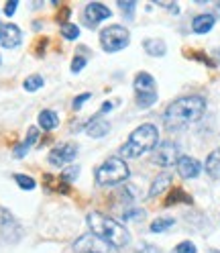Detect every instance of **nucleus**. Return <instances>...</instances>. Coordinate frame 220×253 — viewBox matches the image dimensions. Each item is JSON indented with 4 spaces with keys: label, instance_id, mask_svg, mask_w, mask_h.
I'll use <instances>...</instances> for the list:
<instances>
[{
    "label": "nucleus",
    "instance_id": "nucleus-34",
    "mask_svg": "<svg viewBox=\"0 0 220 253\" xmlns=\"http://www.w3.org/2000/svg\"><path fill=\"white\" fill-rule=\"evenodd\" d=\"M141 253H159V251H157L153 245H145L143 249H141Z\"/></svg>",
    "mask_w": 220,
    "mask_h": 253
},
{
    "label": "nucleus",
    "instance_id": "nucleus-30",
    "mask_svg": "<svg viewBox=\"0 0 220 253\" xmlns=\"http://www.w3.org/2000/svg\"><path fill=\"white\" fill-rule=\"evenodd\" d=\"M118 6L129 14V19H133V10H135V6H137L135 0H129V2H124V0H118Z\"/></svg>",
    "mask_w": 220,
    "mask_h": 253
},
{
    "label": "nucleus",
    "instance_id": "nucleus-23",
    "mask_svg": "<svg viewBox=\"0 0 220 253\" xmlns=\"http://www.w3.org/2000/svg\"><path fill=\"white\" fill-rule=\"evenodd\" d=\"M43 84H45V80L41 76H29L27 80H25V84H23V88L27 90V92H37V90H41L43 88Z\"/></svg>",
    "mask_w": 220,
    "mask_h": 253
},
{
    "label": "nucleus",
    "instance_id": "nucleus-5",
    "mask_svg": "<svg viewBox=\"0 0 220 253\" xmlns=\"http://www.w3.org/2000/svg\"><path fill=\"white\" fill-rule=\"evenodd\" d=\"M131 43V33L122 25H110L100 31V45L108 53H116Z\"/></svg>",
    "mask_w": 220,
    "mask_h": 253
},
{
    "label": "nucleus",
    "instance_id": "nucleus-9",
    "mask_svg": "<svg viewBox=\"0 0 220 253\" xmlns=\"http://www.w3.org/2000/svg\"><path fill=\"white\" fill-rule=\"evenodd\" d=\"M23 43V33L17 25L12 23H0V45L4 49H14Z\"/></svg>",
    "mask_w": 220,
    "mask_h": 253
},
{
    "label": "nucleus",
    "instance_id": "nucleus-3",
    "mask_svg": "<svg viewBox=\"0 0 220 253\" xmlns=\"http://www.w3.org/2000/svg\"><path fill=\"white\" fill-rule=\"evenodd\" d=\"M88 227H90V233L102 237V239L116 245L118 249L129 245V241H131V235H129L127 229H124L120 223H116L114 218H108L100 212H90L88 214Z\"/></svg>",
    "mask_w": 220,
    "mask_h": 253
},
{
    "label": "nucleus",
    "instance_id": "nucleus-2",
    "mask_svg": "<svg viewBox=\"0 0 220 253\" xmlns=\"http://www.w3.org/2000/svg\"><path fill=\"white\" fill-rule=\"evenodd\" d=\"M157 141H159V133H157V126L155 125H141L131 133L129 141L120 147L118 157L120 160H131V157H141L147 151H153L157 147Z\"/></svg>",
    "mask_w": 220,
    "mask_h": 253
},
{
    "label": "nucleus",
    "instance_id": "nucleus-27",
    "mask_svg": "<svg viewBox=\"0 0 220 253\" xmlns=\"http://www.w3.org/2000/svg\"><path fill=\"white\" fill-rule=\"evenodd\" d=\"M174 253H198V249H196V245H194L192 241H183V243H180V245L176 247Z\"/></svg>",
    "mask_w": 220,
    "mask_h": 253
},
{
    "label": "nucleus",
    "instance_id": "nucleus-1",
    "mask_svg": "<svg viewBox=\"0 0 220 253\" xmlns=\"http://www.w3.org/2000/svg\"><path fill=\"white\" fill-rule=\"evenodd\" d=\"M206 110V100L202 96H183L174 100L163 115V125L169 131H180L183 126L192 125L202 119Z\"/></svg>",
    "mask_w": 220,
    "mask_h": 253
},
{
    "label": "nucleus",
    "instance_id": "nucleus-4",
    "mask_svg": "<svg viewBox=\"0 0 220 253\" xmlns=\"http://www.w3.org/2000/svg\"><path fill=\"white\" fill-rule=\"evenodd\" d=\"M129 166L120 157H110L96 169V184L98 186H116L129 178Z\"/></svg>",
    "mask_w": 220,
    "mask_h": 253
},
{
    "label": "nucleus",
    "instance_id": "nucleus-31",
    "mask_svg": "<svg viewBox=\"0 0 220 253\" xmlns=\"http://www.w3.org/2000/svg\"><path fill=\"white\" fill-rule=\"evenodd\" d=\"M124 218L127 220H141V218H145V211H129V212H124Z\"/></svg>",
    "mask_w": 220,
    "mask_h": 253
},
{
    "label": "nucleus",
    "instance_id": "nucleus-35",
    "mask_svg": "<svg viewBox=\"0 0 220 253\" xmlns=\"http://www.w3.org/2000/svg\"><path fill=\"white\" fill-rule=\"evenodd\" d=\"M0 61H2V59H0Z\"/></svg>",
    "mask_w": 220,
    "mask_h": 253
},
{
    "label": "nucleus",
    "instance_id": "nucleus-7",
    "mask_svg": "<svg viewBox=\"0 0 220 253\" xmlns=\"http://www.w3.org/2000/svg\"><path fill=\"white\" fill-rule=\"evenodd\" d=\"M180 149L174 141H163L153 149V164L159 166V168H171V166H178L180 162Z\"/></svg>",
    "mask_w": 220,
    "mask_h": 253
},
{
    "label": "nucleus",
    "instance_id": "nucleus-12",
    "mask_svg": "<svg viewBox=\"0 0 220 253\" xmlns=\"http://www.w3.org/2000/svg\"><path fill=\"white\" fill-rule=\"evenodd\" d=\"M135 92L137 94H153L155 92V80L147 72H139L135 78Z\"/></svg>",
    "mask_w": 220,
    "mask_h": 253
},
{
    "label": "nucleus",
    "instance_id": "nucleus-25",
    "mask_svg": "<svg viewBox=\"0 0 220 253\" xmlns=\"http://www.w3.org/2000/svg\"><path fill=\"white\" fill-rule=\"evenodd\" d=\"M12 180L17 182L19 188H23V190H35V186H37V182L31 176H25V173H14Z\"/></svg>",
    "mask_w": 220,
    "mask_h": 253
},
{
    "label": "nucleus",
    "instance_id": "nucleus-17",
    "mask_svg": "<svg viewBox=\"0 0 220 253\" xmlns=\"http://www.w3.org/2000/svg\"><path fill=\"white\" fill-rule=\"evenodd\" d=\"M37 121H39V126L45 129V131H51L59 125V117L53 113V110H41Z\"/></svg>",
    "mask_w": 220,
    "mask_h": 253
},
{
    "label": "nucleus",
    "instance_id": "nucleus-32",
    "mask_svg": "<svg viewBox=\"0 0 220 253\" xmlns=\"http://www.w3.org/2000/svg\"><path fill=\"white\" fill-rule=\"evenodd\" d=\"M17 6H19V2H17V0H10V2H6V6H4L6 17H12V14H14V10H17Z\"/></svg>",
    "mask_w": 220,
    "mask_h": 253
},
{
    "label": "nucleus",
    "instance_id": "nucleus-13",
    "mask_svg": "<svg viewBox=\"0 0 220 253\" xmlns=\"http://www.w3.org/2000/svg\"><path fill=\"white\" fill-rule=\"evenodd\" d=\"M214 23H216L214 14H198V17L192 21V31L198 35H206L208 31L214 27Z\"/></svg>",
    "mask_w": 220,
    "mask_h": 253
},
{
    "label": "nucleus",
    "instance_id": "nucleus-15",
    "mask_svg": "<svg viewBox=\"0 0 220 253\" xmlns=\"http://www.w3.org/2000/svg\"><path fill=\"white\" fill-rule=\"evenodd\" d=\"M108 131H110V125H108L104 119H100V117H96L94 121H90L88 126H86V133H88L90 137H94V139H100V137L108 135Z\"/></svg>",
    "mask_w": 220,
    "mask_h": 253
},
{
    "label": "nucleus",
    "instance_id": "nucleus-14",
    "mask_svg": "<svg viewBox=\"0 0 220 253\" xmlns=\"http://www.w3.org/2000/svg\"><path fill=\"white\" fill-rule=\"evenodd\" d=\"M37 137H39V129H37V126H31L29 133H27V139L23 141V143H19L17 147H14L12 155H14V157H19V160H21V157H25V155L29 153V149L33 147V143L37 141Z\"/></svg>",
    "mask_w": 220,
    "mask_h": 253
},
{
    "label": "nucleus",
    "instance_id": "nucleus-24",
    "mask_svg": "<svg viewBox=\"0 0 220 253\" xmlns=\"http://www.w3.org/2000/svg\"><path fill=\"white\" fill-rule=\"evenodd\" d=\"M61 37H66L70 41L77 39V37H80V27L73 25V23H64V25H61Z\"/></svg>",
    "mask_w": 220,
    "mask_h": 253
},
{
    "label": "nucleus",
    "instance_id": "nucleus-29",
    "mask_svg": "<svg viewBox=\"0 0 220 253\" xmlns=\"http://www.w3.org/2000/svg\"><path fill=\"white\" fill-rule=\"evenodd\" d=\"M84 66H86V57L75 55V57H73V61H72V72H73V74L82 72V70H84Z\"/></svg>",
    "mask_w": 220,
    "mask_h": 253
},
{
    "label": "nucleus",
    "instance_id": "nucleus-20",
    "mask_svg": "<svg viewBox=\"0 0 220 253\" xmlns=\"http://www.w3.org/2000/svg\"><path fill=\"white\" fill-rule=\"evenodd\" d=\"M176 202H187L190 204L192 202V198L187 196L183 190H180V188H176V190H171V194L165 198V207H171V204H176Z\"/></svg>",
    "mask_w": 220,
    "mask_h": 253
},
{
    "label": "nucleus",
    "instance_id": "nucleus-18",
    "mask_svg": "<svg viewBox=\"0 0 220 253\" xmlns=\"http://www.w3.org/2000/svg\"><path fill=\"white\" fill-rule=\"evenodd\" d=\"M169 184H171V173H167V171H165V173H159V176L153 180L151 188H149V196L153 198V196H157V194H161Z\"/></svg>",
    "mask_w": 220,
    "mask_h": 253
},
{
    "label": "nucleus",
    "instance_id": "nucleus-33",
    "mask_svg": "<svg viewBox=\"0 0 220 253\" xmlns=\"http://www.w3.org/2000/svg\"><path fill=\"white\" fill-rule=\"evenodd\" d=\"M108 110H112V102H104V104L100 106V115H102V113H108Z\"/></svg>",
    "mask_w": 220,
    "mask_h": 253
},
{
    "label": "nucleus",
    "instance_id": "nucleus-16",
    "mask_svg": "<svg viewBox=\"0 0 220 253\" xmlns=\"http://www.w3.org/2000/svg\"><path fill=\"white\" fill-rule=\"evenodd\" d=\"M206 171H208L210 178L220 180V147L214 149V151L208 155V160H206Z\"/></svg>",
    "mask_w": 220,
    "mask_h": 253
},
{
    "label": "nucleus",
    "instance_id": "nucleus-8",
    "mask_svg": "<svg viewBox=\"0 0 220 253\" xmlns=\"http://www.w3.org/2000/svg\"><path fill=\"white\" fill-rule=\"evenodd\" d=\"M77 157V145L73 143H61L49 151V164L55 168H68Z\"/></svg>",
    "mask_w": 220,
    "mask_h": 253
},
{
    "label": "nucleus",
    "instance_id": "nucleus-19",
    "mask_svg": "<svg viewBox=\"0 0 220 253\" xmlns=\"http://www.w3.org/2000/svg\"><path fill=\"white\" fill-rule=\"evenodd\" d=\"M143 47H145V51L149 55H153V57H161L167 51V47H165V43L161 39H145Z\"/></svg>",
    "mask_w": 220,
    "mask_h": 253
},
{
    "label": "nucleus",
    "instance_id": "nucleus-22",
    "mask_svg": "<svg viewBox=\"0 0 220 253\" xmlns=\"http://www.w3.org/2000/svg\"><path fill=\"white\" fill-rule=\"evenodd\" d=\"M176 223V220L174 218H171V216H161V218H155L153 220V223H151V233H163L165 229H169L171 225H174Z\"/></svg>",
    "mask_w": 220,
    "mask_h": 253
},
{
    "label": "nucleus",
    "instance_id": "nucleus-28",
    "mask_svg": "<svg viewBox=\"0 0 220 253\" xmlns=\"http://www.w3.org/2000/svg\"><path fill=\"white\" fill-rule=\"evenodd\" d=\"M90 98H92L90 92H84V94H80V96H75V100H73V110H80Z\"/></svg>",
    "mask_w": 220,
    "mask_h": 253
},
{
    "label": "nucleus",
    "instance_id": "nucleus-11",
    "mask_svg": "<svg viewBox=\"0 0 220 253\" xmlns=\"http://www.w3.org/2000/svg\"><path fill=\"white\" fill-rule=\"evenodd\" d=\"M178 171L183 180H192V178H198L200 171H202V164L194 157H187V155H182L180 162H178Z\"/></svg>",
    "mask_w": 220,
    "mask_h": 253
},
{
    "label": "nucleus",
    "instance_id": "nucleus-26",
    "mask_svg": "<svg viewBox=\"0 0 220 253\" xmlns=\"http://www.w3.org/2000/svg\"><path fill=\"white\" fill-rule=\"evenodd\" d=\"M155 102H157V92H153V94H137V104L141 108H149Z\"/></svg>",
    "mask_w": 220,
    "mask_h": 253
},
{
    "label": "nucleus",
    "instance_id": "nucleus-21",
    "mask_svg": "<svg viewBox=\"0 0 220 253\" xmlns=\"http://www.w3.org/2000/svg\"><path fill=\"white\" fill-rule=\"evenodd\" d=\"M77 176H80V166L77 164H73V166H68V168H64V171H61V182H66V184H72V182H75L77 180Z\"/></svg>",
    "mask_w": 220,
    "mask_h": 253
},
{
    "label": "nucleus",
    "instance_id": "nucleus-10",
    "mask_svg": "<svg viewBox=\"0 0 220 253\" xmlns=\"http://www.w3.org/2000/svg\"><path fill=\"white\" fill-rule=\"evenodd\" d=\"M84 17H86V23H88L90 27H96L98 23H102V21H106V19L112 17V12H110L108 6L100 4V2H90V4L86 6V10H84Z\"/></svg>",
    "mask_w": 220,
    "mask_h": 253
},
{
    "label": "nucleus",
    "instance_id": "nucleus-6",
    "mask_svg": "<svg viewBox=\"0 0 220 253\" xmlns=\"http://www.w3.org/2000/svg\"><path fill=\"white\" fill-rule=\"evenodd\" d=\"M73 249L77 253H118V247L108 243L102 237L94 235V233H86L80 239L73 243Z\"/></svg>",
    "mask_w": 220,
    "mask_h": 253
}]
</instances>
